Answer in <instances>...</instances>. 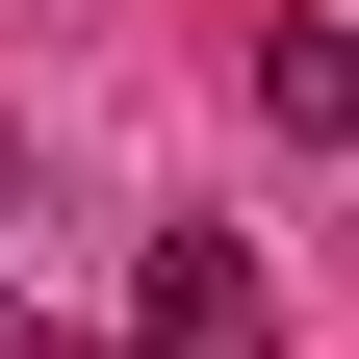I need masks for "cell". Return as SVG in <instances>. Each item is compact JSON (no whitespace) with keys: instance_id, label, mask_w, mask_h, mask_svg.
Listing matches in <instances>:
<instances>
[{"instance_id":"6da1fadb","label":"cell","mask_w":359,"mask_h":359,"mask_svg":"<svg viewBox=\"0 0 359 359\" xmlns=\"http://www.w3.org/2000/svg\"><path fill=\"white\" fill-rule=\"evenodd\" d=\"M231 334H257V257L180 231V257H154V359H231Z\"/></svg>"},{"instance_id":"7a4b0ae2","label":"cell","mask_w":359,"mask_h":359,"mask_svg":"<svg viewBox=\"0 0 359 359\" xmlns=\"http://www.w3.org/2000/svg\"><path fill=\"white\" fill-rule=\"evenodd\" d=\"M257 103H283V128H359V26H283V52H257Z\"/></svg>"},{"instance_id":"3957f363","label":"cell","mask_w":359,"mask_h":359,"mask_svg":"<svg viewBox=\"0 0 359 359\" xmlns=\"http://www.w3.org/2000/svg\"><path fill=\"white\" fill-rule=\"evenodd\" d=\"M0 359H26V308H0Z\"/></svg>"},{"instance_id":"277c9868","label":"cell","mask_w":359,"mask_h":359,"mask_svg":"<svg viewBox=\"0 0 359 359\" xmlns=\"http://www.w3.org/2000/svg\"><path fill=\"white\" fill-rule=\"evenodd\" d=\"M0 205H26V154H0Z\"/></svg>"}]
</instances>
